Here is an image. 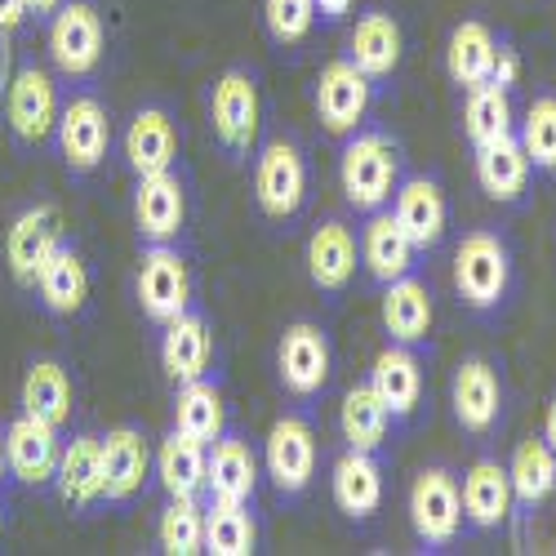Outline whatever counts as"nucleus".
Returning <instances> with one entry per match:
<instances>
[{
	"label": "nucleus",
	"mask_w": 556,
	"mask_h": 556,
	"mask_svg": "<svg viewBox=\"0 0 556 556\" xmlns=\"http://www.w3.org/2000/svg\"><path fill=\"white\" fill-rule=\"evenodd\" d=\"M339 182L352 210L375 214L396 197L401 182V148L396 138L383 129H365V134H348V148L339 161Z\"/></svg>",
	"instance_id": "nucleus-1"
},
{
	"label": "nucleus",
	"mask_w": 556,
	"mask_h": 556,
	"mask_svg": "<svg viewBox=\"0 0 556 556\" xmlns=\"http://www.w3.org/2000/svg\"><path fill=\"white\" fill-rule=\"evenodd\" d=\"M507 281H513V254H507L498 231H472V237H463V245L454 254L458 299L472 312H494L507 294Z\"/></svg>",
	"instance_id": "nucleus-2"
},
{
	"label": "nucleus",
	"mask_w": 556,
	"mask_h": 556,
	"mask_svg": "<svg viewBox=\"0 0 556 556\" xmlns=\"http://www.w3.org/2000/svg\"><path fill=\"white\" fill-rule=\"evenodd\" d=\"M258 80L241 67H231L214 80L210 89V129L214 138L223 143V152L231 156H245L254 148V138H258Z\"/></svg>",
	"instance_id": "nucleus-3"
},
{
	"label": "nucleus",
	"mask_w": 556,
	"mask_h": 556,
	"mask_svg": "<svg viewBox=\"0 0 556 556\" xmlns=\"http://www.w3.org/2000/svg\"><path fill=\"white\" fill-rule=\"evenodd\" d=\"M254 197H258V210L276 223H286L303 210V197H307V161L303 152L290 143V138H276L258 152V165H254Z\"/></svg>",
	"instance_id": "nucleus-4"
},
{
	"label": "nucleus",
	"mask_w": 556,
	"mask_h": 556,
	"mask_svg": "<svg viewBox=\"0 0 556 556\" xmlns=\"http://www.w3.org/2000/svg\"><path fill=\"white\" fill-rule=\"evenodd\" d=\"M409 526L424 547H445L463 530V494L445 468H424L409 485Z\"/></svg>",
	"instance_id": "nucleus-5"
},
{
	"label": "nucleus",
	"mask_w": 556,
	"mask_h": 556,
	"mask_svg": "<svg viewBox=\"0 0 556 556\" xmlns=\"http://www.w3.org/2000/svg\"><path fill=\"white\" fill-rule=\"evenodd\" d=\"M138 303H143V312L156 320V326H165V320L182 316L192 307V271H188V258H182L174 245H152L143 254V263H138Z\"/></svg>",
	"instance_id": "nucleus-6"
},
{
	"label": "nucleus",
	"mask_w": 556,
	"mask_h": 556,
	"mask_svg": "<svg viewBox=\"0 0 556 556\" xmlns=\"http://www.w3.org/2000/svg\"><path fill=\"white\" fill-rule=\"evenodd\" d=\"M50 54L63 76H89L103 63V18L89 0H67L50 18Z\"/></svg>",
	"instance_id": "nucleus-7"
},
{
	"label": "nucleus",
	"mask_w": 556,
	"mask_h": 556,
	"mask_svg": "<svg viewBox=\"0 0 556 556\" xmlns=\"http://www.w3.org/2000/svg\"><path fill=\"white\" fill-rule=\"evenodd\" d=\"M312 103H316L320 125L339 138H348V134H356V125L369 112V76L352 59H334L330 67H320Z\"/></svg>",
	"instance_id": "nucleus-8"
},
{
	"label": "nucleus",
	"mask_w": 556,
	"mask_h": 556,
	"mask_svg": "<svg viewBox=\"0 0 556 556\" xmlns=\"http://www.w3.org/2000/svg\"><path fill=\"white\" fill-rule=\"evenodd\" d=\"M59 152L67 161L72 174H89L99 169L103 156H108V143H112V121H108V108L94 99V94H76L63 112H59Z\"/></svg>",
	"instance_id": "nucleus-9"
},
{
	"label": "nucleus",
	"mask_w": 556,
	"mask_h": 556,
	"mask_svg": "<svg viewBox=\"0 0 556 556\" xmlns=\"http://www.w3.org/2000/svg\"><path fill=\"white\" fill-rule=\"evenodd\" d=\"M63 245V223L54 205H31L10 223V237H5V263L14 271V281L36 290V276L40 267L54 258V250Z\"/></svg>",
	"instance_id": "nucleus-10"
},
{
	"label": "nucleus",
	"mask_w": 556,
	"mask_h": 556,
	"mask_svg": "<svg viewBox=\"0 0 556 556\" xmlns=\"http://www.w3.org/2000/svg\"><path fill=\"white\" fill-rule=\"evenodd\" d=\"M182 218H188V192L174 169L165 174H143L134 188V227L138 237L148 245H169L178 231H182Z\"/></svg>",
	"instance_id": "nucleus-11"
},
{
	"label": "nucleus",
	"mask_w": 556,
	"mask_h": 556,
	"mask_svg": "<svg viewBox=\"0 0 556 556\" xmlns=\"http://www.w3.org/2000/svg\"><path fill=\"white\" fill-rule=\"evenodd\" d=\"M5 116L10 129L23 148H40L45 138L54 134L59 125V94H54V80L45 76L40 67H23L10 80V94H5Z\"/></svg>",
	"instance_id": "nucleus-12"
},
{
	"label": "nucleus",
	"mask_w": 556,
	"mask_h": 556,
	"mask_svg": "<svg viewBox=\"0 0 556 556\" xmlns=\"http://www.w3.org/2000/svg\"><path fill=\"white\" fill-rule=\"evenodd\" d=\"M276 369H281L286 392L316 396L330 383V339L312 320H294L281 334V348H276Z\"/></svg>",
	"instance_id": "nucleus-13"
},
{
	"label": "nucleus",
	"mask_w": 556,
	"mask_h": 556,
	"mask_svg": "<svg viewBox=\"0 0 556 556\" xmlns=\"http://www.w3.org/2000/svg\"><path fill=\"white\" fill-rule=\"evenodd\" d=\"M312 472H316V432L299 414H286L267 432V477L281 494H303Z\"/></svg>",
	"instance_id": "nucleus-14"
},
{
	"label": "nucleus",
	"mask_w": 556,
	"mask_h": 556,
	"mask_svg": "<svg viewBox=\"0 0 556 556\" xmlns=\"http://www.w3.org/2000/svg\"><path fill=\"white\" fill-rule=\"evenodd\" d=\"M59 458H63L59 428L31 419V414H18V419L5 428V463L23 485H36V490L50 485L59 472Z\"/></svg>",
	"instance_id": "nucleus-15"
},
{
	"label": "nucleus",
	"mask_w": 556,
	"mask_h": 556,
	"mask_svg": "<svg viewBox=\"0 0 556 556\" xmlns=\"http://www.w3.org/2000/svg\"><path fill=\"white\" fill-rule=\"evenodd\" d=\"M450 401H454V419L463 432L485 437L498 424V409H503V383L494 375V365L481 356H468L454 369V383H450Z\"/></svg>",
	"instance_id": "nucleus-16"
},
{
	"label": "nucleus",
	"mask_w": 556,
	"mask_h": 556,
	"mask_svg": "<svg viewBox=\"0 0 556 556\" xmlns=\"http://www.w3.org/2000/svg\"><path fill=\"white\" fill-rule=\"evenodd\" d=\"M152 468V450L138 428H112L103 437V498L108 503H129L143 494Z\"/></svg>",
	"instance_id": "nucleus-17"
},
{
	"label": "nucleus",
	"mask_w": 556,
	"mask_h": 556,
	"mask_svg": "<svg viewBox=\"0 0 556 556\" xmlns=\"http://www.w3.org/2000/svg\"><path fill=\"white\" fill-rule=\"evenodd\" d=\"M258 485V458L245 437H218L214 450L205 454V490L214 503H245L254 498Z\"/></svg>",
	"instance_id": "nucleus-18"
},
{
	"label": "nucleus",
	"mask_w": 556,
	"mask_h": 556,
	"mask_svg": "<svg viewBox=\"0 0 556 556\" xmlns=\"http://www.w3.org/2000/svg\"><path fill=\"white\" fill-rule=\"evenodd\" d=\"M463 494V521H472L477 530H498L507 517H513V477H507V468H498L494 458H477L468 477H463L458 485Z\"/></svg>",
	"instance_id": "nucleus-19"
},
{
	"label": "nucleus",
	"mask_w": 556,
	"mask_h": 556,
	"mask_svg": "<svg viewBox=\"0 0 556 556\" xmlns=\"http://www.w3.org/2000/svg\"><path fill=\"white\" fill-rule=\"evenodd\" d=\"M330 494L339 503V513L352 521H365L379 513L383 503V468L369 450H348L339 454L334 472H330Z\"/></svg>",
	"instance_id": "nucleus-20"
},
{
	"label": "nucleus",
	"mask_w": 556,
	"mask_h": 556,
	"mask_svg": "<svg viewBox=\"0 0 556 556\" xmlns=\"http://www.w3.org/2000/svg\"><path fill=\"white\" fill-rule=\"evenodd\" d=\"M210 356H214V334L205 326V316H197L192 307L165 320V339H161V365L174 383H192V379H205L210 369Z\"/></svg>",
	"instance_id": "nucleus-21"
},
{
	"label": "nucleus",
	"mask_w": 556,
	"mask_h": 556,
	"mask_svg": "<svg viewBox=\"0 0 556 556\" xmlns=\"http://www.w3.org/2000/svg\"><path fill=\"white\" fill-rule=\"evenodd\" d=\"M369 388L379 392V401L388 405L392 419H409L424 401V365L405 343H392L375 356V369H369Z\"/></svg>",
	"instance_id": "nucleus-22"
},
{
	"label": "nucleus",
	"mask_w": 556,
	"mask_h": 556,
	"mask_svg": "<svg viewBox=\"0 0 556 556\" xmlns=\"http://www.w3.org/2000/svg\"><path fill=\"white\" fill-rule=\"evenodd\" d=\"M54 485L63 494L67 507L85 513L103 498V437H72L63 445V458H59V472H54Z\"/></svg>",
	"instance_id": "nucleus-23"
},
{
	"label": "nucleus",
	"mask_w": 556,
	"mask_h": 556,
	"mask_svg": "<svg viewBox=\"0 0 556 556\" xmlns=\"http://www.w3.org/2000/svg\"><path fill=\"white\" fill-rule=\"evenodd\" d=\"M125 161H129V169L138 178L174 169V161H178V129H174L165 108H143L129 121V129H125Z\"/></svg>",
	"instance_id": "nucleus-24"
},
{
	"label": "nucleus",
	"mask_w": 556,
	"mask_h": 556,
	"mask_svg": "<svg viewBox=\"0 0 556 556\" xmlns=\"http://www.w3.org/2000/svg\"><path fill=\"white\" fill-rule=\"evenodd\" d=\"M307 276L316 290H348V281L356 276V237L343 218H330L312 231L307 241Z\"/></svg>",
	"instance_id": "nucleus-25"
},
{
	"label": "nucleus",
	"mask_w": 556,
	"mask_h": 556,
	"mask_svg": "<svg viewBox=\"0 0 556 556\" xmlns=\"http://www.w3.org/2000/svg\"><path fill=\"white\" fill-rule=\"evenodd\" d=\"M414 241L405 237V227L396 223V214L388 210H375L365 223V237H361V258L369 267V276H375L379 286H392L401 281V276H409L414 267Z\"/></svg>",
	"instance_id": "nucleus-26"
},
{
	"label": "nucleus",
	"mask_w": 556,
	"mask_h": 556,
	"mask_svg": "<svg viewBox=\"0 0 556 556\" xmlns=\"http://www.w3.org/2000/svg\"><path fill=\"white\" fill-rule=\"evenodd\" d=\"M477 182H481V192L498 205L521 201L526 182H530V156H526L517 134H503V138H494V143L477 148Z\"/></svg>",
	"instance_id": "nucleus-27"
},
{
	"label": "nucleus",
	"mask_w": 556,
	"mask_h": 556,
	"mask_svg": "<svg viewBox=\"0 0 556 556\" xmlns=\"http://www.w3.org/2000/svg\"><path fill=\"white\" fill-rule=\"evenodd\" d=\"M396 223L405 227V237L414 241V250H432L445 237V197L432 178H409L396 188Z\"/></svg>",
	"instance_id": "nucleus-28"
},
{
	"label": "nucleus",
	"mask_w": 556,
	"mask_h": 556,
	"mask_svg": "<svg viewBox=\"0 0 556 556\" xmlns=\"http://www.w3.org/2000/svg\"><path fill=\"white\" fill-rule=\"evenodd\" d=\"M401 45H405V40H401L396 18L383 14V10H375V14L356 18V27H352V36H348V59H352L369 80H383V76H392L396 63H401Z\"/></svg>",
	"instance_id": "nucleus-29"
},
{
	"label": "nucleus",
	"mask_w": 556,
	"mask_h": 556,
	"mask_svg": "<svg viewBox=\"0 0 556 556\" xmlns=\"http://www.w3.org/2000/svg\"><path fill=\"white\" fill-rule=\"evenodd\" d=\"M494 59H498V40L485 23L468 18L450 31V45H445V72L454 85L472 89V85H485L494 76Z\"/></svg>",
	"instance_id": "nucleus-30"
},
{
	"label": "nucleus",
	"mask_w": 556,
	"mask_h": 556,
	"mask_svg": "<svg viewBox=\"0 0 556 556\" xmlns=\"http://www.w3.org/2000/svg\"><path fill=\"white\" fill-rule=\"evenodd\" d=\"M383 330L392 334V343H424L432 330V294L424 281L401 276V281L383 286Z\"/></svg>",
	"instance_id": "nucleus-31"
},
{
	"label": "nucleus",
	"mask_w": 556,
	"mask_h": 556,
	"mask_svg": "<svg viewBox=\"0 0 556 556\" xmlns=\"http://www.w3.org/2000/svg\"><path fill=\"white\" fill-rule=\"evenodd\" d=\"M36 290H40V303L50 307L54 316H76L89 299V271H85V258L63 241L54 250V258L40 267L36 276Z\"/></svg>",
	"instance_id": "nucleus-32"
},
{
	"label": "nucleus",
	"mask_w": 556,
	"mask_h": 556,
	"mask_svg": "<svg viewBox=\"0 0 556 556\" xmlns=\"http://www.w3.org/2000/svg\"><path fill=\"white\" fill-rule=\"evenodd\" d=\"M23 414L50 424V428H67L72 424V379L59 361H36L23 379Z\"/></svg>",
	"instance_id": "nucleus-33"
},
{
	"label": "nucleus",
	"mask_w": 556,
	"mask_h": 556,
	"mask_svg": "<svg viewBox=\"0 0 556 556\" xmlns=\"http://www.w3.org/2000/svg\"><path fill=\"white\" fill-rule=\"evenodd\" d=\"M205 445L192 441V437H182L178 428L161 441L156 450V477L165 485L169 498H197L205 490Z\"/></svg>",
	"instance_id": "nucleus-34"
},
{
	"label": "nucleus",
	"mask_w": 556,
	"mask_h": 556,
	"mask_svg": "<svg viewBox=\"0 0 556 556\" xmlns=\"http://www.w3.org/2000/svg\"><path fill=\"white\" fill-rule=\"evenodd\" d=\"M223 424H227V414H223V396L214 383L205 379H192V383H178V396H174V428L182 437H192L201 445H214L223 437Z\"/></svg>",
	"instance_id": "nucleus-35"
},
{
	"label": "nucleus",
	"mask_w": 556,
	"mask_h": 556,
	"mask_svg": "<svg viewBox=\"0 0 556 556\" xmlns=\"http://www.w3.org/2000/svg\"><path fill=\"white\" fill-rule=\"evenodd\" d=\"M388 424H392V414H388V405L379 401V392L369 383H356L343 396L339 428H343L348 450H369V454H375L383 445V437H388Z\"/></svg>",
	"instance_id": "nucleus-36"
},
{
	"label": "nucleus",
	"mask_w": 556,
	"mask_h": 556,
	"mask_svg": "<svg viewBox=\"0 0 556 556\" xmlns=\"http://www.w3.org/2000/svg\"><path fill=\"white\" fill-rule=\"evenodd\" d=\"M463 129H468L472 148H485L494 138L513 134V103H507V89L485 80L468 89V103H463Z\"/></svg>",
	"instance_id": "nucleus-37"
},
{
	"label": "nucleus",
	"mask_w": 556,
	"mask_h": 556,
	"mask_svg": "<svg viewBox=\"0 0 556 556\" xmlns=\"http://www.w3.org/2000/svg\"><path fill=\"white\" fill-rule=\"evenodd\" d=\"M507 477H513L517 503L539 507L556 490V450L543 437L539 441H521L517 454H513V468H507Z\"/></svg>",
	"instance_id": "nucleus-38"
},
{
	"label": "nucleus",
	"mask_w": 556,
	"mask_h": 556,
	"mask_svg": "<svg viewBox=\"0 0 556 556\" xmlns=\"http://www.w3.org/2000/svg\"><path fill=\"white\" fill-rule=\"evenodd\" d=\"M254 517L245 503H214L205 513V552L210 556H250L254 552Z\"/></svg>",
	"instance_id": "nucleus-39"
},
{
	"label": "nucleus",
	"mask_w": 556,
	"mask_h": 556,
	"mask_svg": "<svg viewBox=\"0 0 556 556\" xmlns=\"http://www.w3.org/2000/svg\"><path fill=\"white\" fill-rule=\"evenodd\" d=\"M156 539H161L165 556L205 552V513L197 507V498H169V507L161 513V526H156Z\"/></svg>",
	"instance_id": "nucleus-40"
},
{
	"label": "nucleus",
	"mask_w": 556,
	"mask_h": 556,
	"mask_svg": "<svg viewBox=\"0 0 556 556\" xmlns=\"http://www.w3.org/2000/svg\"><path fill=\"white\" fill-rule=\"evenodd\" d=\"M521 148L530 156V169L552 174L556 169V99H534L521 121Z\"/></svg>",
	"instance_id": "nucleus-41"
},
{
	"label": "nucleus",
	"mask_w": 556,
	"mask_h": 556,
	"mask_svg": "<svg viewBox=\"0 0 556 556\" xmlns=\"http://www.w3.org/2000/svg\"><path fill=\"white\" fill-rule=\"evenodd\" d=\"M316 0H263V23L276 45H299L316 23Z\"/></svg>",
	"instance_id": "nucleus-42"
},
{
	"label": "nucleus",
	"mask_w": 556,
	"mask_h": 556,
	"mask_svg": "<svg viewBox=\"0 0 556 556\" xmlns=\"http://www.w3.org/2000/svg\"><path fill=\"white\" fill-rule=\"evenodd\" d=\"M27 18V0H0V36L18 31Z\"/></svg>",
	"instance_id": "nucleus-43"
},
{
	"label": "nucleus",
	"mask_w": 556,
	"mask_h": 556,
	"mask_svg": "<svg viewBox=\"0 0 556 556\" xmlns=\"http://www.w3.org/2000/svg\"><path fill=\"white\" fill-rule=\"evenodd\" d=\"M494 85H503V89H513V80H517V54L513 50H498V59H494V76H490Z\"/></svg>",
	"instance_id": "nucleus-44"
},
{
	"label": "nucleus",
	"mask_w": 556,
	"mask_h": 556,
	"mask_svg": "<svg viewBox=\"0 0 556 556\" xmlns=\"http://www.w3.org/2000/svg\"><path fill=\"white\" fill-rule=\"evenodd\" d=\"M316 10H320V14H326L330 23H339V18H343V14L352 10V0H316Z\"/></svg>",
	"instance_id": "nucleus-45"
},
{
	"label": "nucleus",
	"mask_w": 556,
	"mask_h": 556,
	"mask_svg": "<svg viewBox=\"0 0 556 556\" xmlns=\"http://www.w3.org/2000/svg\"><path fill=\"white\" fill-rule=\"evenodd\" d=\"M543 441L556 450V396H552V405H547V419H543Z\"/></svg>",
	"instance_id": "nucleus-46"
},
{
	"label": "nucleus",
	"mask_w": 556,
	"mask_h": 556,
	"mask_svg": "<svg viewBox=\"0 0 556 556\" xmlns=\"http://www.w3.org/2000/svg\"><path fill=\"white\" fill-rule=\"evenodd\" d=\"M63 5V0H27V14H36V18H45V14H54Z\"/></svg>",
	"instance_id": "nucleus-47"
},
{
	"label": "nucleus",
	"mask_w": 556,
	"mask_h": 556,
	"mask_svg": "<svg viewBox=\"0 0 556 556\" xmlns=\"http://www.w3.org/2000/svg\"><path fill=\"white\" fill-rule=\"evenodd\" d=\"M5 76H10V63H5V45H0V89H10Z\"/></svg>",
	"instance_id": "nucleus-48"
},
{
	"label": "nucleus",
	"mask_w": 556,
	"mask_h": 556,
	"mask_svg": "<svg viewBox=\"0 0 556 556\" xmlns=\"http://www.w3.org/2000/svg\"><path fill=\"white\" fill-rule=\"evenodd\" d=\"M5 472H10V463H5V437H0V481H5Z\"/></svg>",
	"instance_id": "nucleus-49"
}]
</instances>
